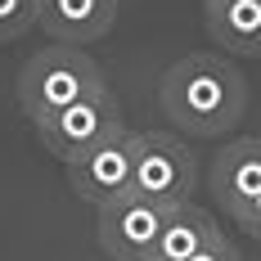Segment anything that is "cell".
Returning <instances> with one entry per match:
<instances>
[{
  "instance_id": "6da1fadb",
  "label": "cell",
  "mask_w": 261,
  "mask_h": 261,
  "mask_svg": "<svg viewBox=\"0 0 261 261\" xmlns=\"http://www.w3.org/2000/svg\"><path fill=\"white\" fill-rule=\"evenodd\" d=\"M158 99H162V113L180 130L212 140L239 126L248 108V81L234 63L216 54H185L167 68Z\"/></svg>"
},
{
  "instance_id": "7a4b0ae2",
  "label": "cell",
  "mask_w": 261,
  "mask_h": 261,
  "mask_svg": "<svg viewBox=\"0 0 261 261\" xmlns=\"http://www.w3.org/2000/svg\"><path fill=\"white\" fill-rule=\"evenodd\" d=\"M99 90H108L104 72L77 45H45L18 72V104H23L32 126L54 117V113H63V108L81 104L86 95H99Z\"/></svg>"
},
{
  "instance_id": "3957f363",
  "label": "cell",
  "mask_w": 261,
  "mask_h": 261,
  "mask_svg": "<svg viewBox=\"0 0 261 261\" xmlns=\"http://www.w3.org/2000/svg\"><path fill=\"white\" fill-rule=\"evenodd\" d=\"M194 185H198V158L189 153V144H180L171 130H140L130 194L162 203V207H180L189 203Z\"/></svg>"
},
{
  "instance_id": "277c9868",
  "label": "cell",
  "mask_w": 261,
  "mask_h": 261,
  "mask_svg": "<svg viewBox=\"0 0 261 261\" xmlns=\"http://www.w3.org/2000/svg\"><path fill=\"white\" fill-rule=\"evenodd\" d=\"M122 108L113 99V90H99V95H86L81 104L54 113L45 122H36V140L45 144V153H54L59 162H77L90 149H99L104 140L122 135Z\"/></svg>"
},
{
  "instance_id": "5b68a950",
  "label": "cell",
  "mask_w": 261,
  "mask_h": 261,
  "mask_svg": "<svg viewBox=\"0 0 261 261\" xmlns=\"http://www.w3.org/2000/svg\"><path fill=\"white\" fill-rule=\"evenodd\" d=\"M135 149H140V130H122V135L104 140L99 149H90L86 158L68 162L72 194L86 198L95 212L117 203V198H126L135 189Z\"/></svg>"
},
{
  "instance_id": "8992f818",
  "label": "cell",
  "mask_w": 261,
  "mask_h": 261,
  "mask_svg": "<svg viewBox=\"0 0 261 261\" xmlns=\"http://www.w3.org/2000/svg\"><path fill=\"white\" fill-rule=\"evenodd\" d=\"M167 216L171 207L126 194L99 207V248L113 261H158V239L167 230Z\"/></svg>"
},
{
  "instance_id": "52a82bcc",
  "label": "cell",
  "mask_w": 261,
  "mask_h": 261,
  "mask_svg": "<svg viewBox=\"0 0 261 261\" xmlns=\"http://www.w3.org/2000/svg\"><path fill=\"white\" fill-rule=\"evenodd\" d=\"M212 189H216V203L234 221L252 207L261 198V140L225 144L212 162Z\"/></svg>"
},
{
  "instance_id": "ba28073f",
  "label": "cell",
  "mask_w": 261,
  "mask_h": 261,
  "mask_svg": "<svg viewBox=\"0 0 261 261\" xmlns=\"http://www.w3.org/2000/svg\"><path fill=\"white\" fill-rule=\"evenodd\" d=\"M117 0H41V27L54 45H95L113 32Z\"/></svg>"
},
{
  "instance_id": "9c48e42d",
  "label": "cell",
  "mask_w": 261,
  "mask_h": 261,
  "mask_svg": "<svg viewBox=\"0 0 261 261\" xmlns=\"http://www.w3.org/2000/svg\"><path fill=\"white\" fill-rule=\"evenodd\" d=\"M216 45L243 59H261V0H203Z\"/></svg>"
},
{
  "instance_id": "30bf717a",
  "label": "cell",
  "mask_w": 261,
  "mask_h": 261,
  "mask_svg": "<svg viewBox=\"0 0 261 261\" xmlns=\"http://www.w3.org/2000/svg\"><path fill=\"white\" fill-rule=\"evenodd\" d=\"M216 243H221L216 221L203 207L180 203V207H171L167 230L158 239V261H189V257H198V252H207V248H216Z\"/></svg>"
},
{
  "instance_id": "8fae6325",
  "label": "cell",
  "mask_w": 261,
  "mask_h": 261,
  "mask_svg": "<svg viewBox=\"0 0 261 261\" xmlns=\"http://www.w3.org/2000/svg\"><path fill=\"white\" fill-rule=\"evenodd\" d=\"M41 27V0H0V45Z\"/></svg>"
},
{
  "instance_id": "7c38bea8",
  "label": "cell",
  "mask_w": 261,
  "mask_h": 261,
  "mask_svg": "<svg viewBox=\"0 0 261 261\" xmlns=\"http://www.w3.org/2000/svg\"><path fill=\"white\" fill-rule=\"evenodd\" d=\"M189 261H243V257L234 252V243H225V239H221L216 248H207V252H198V257H189Z\"/></svg>"
},
{
  "instance_id": "4fadbf2b",
  "label": "cell",
  "mask_w": 261,
  "mask_h": 261,
  "mask_svg": "<svg viewBox=\"0 0 261 261\" xmlns=\"http://www.w3.org/2000/svg\"><path fill=\"white\" fill-rule=\"evenodd\" d=\"M239 225H243V230H248L252 239H261V198H257V203H252L248 212H243V216H239Z\"/></svg>"
}]
</instances>
